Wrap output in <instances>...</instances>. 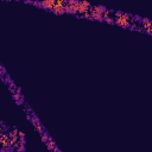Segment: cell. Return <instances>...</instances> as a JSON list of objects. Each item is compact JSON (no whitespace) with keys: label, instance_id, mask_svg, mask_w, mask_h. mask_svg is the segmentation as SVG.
I'll return each mask as SVG.
<instances>
[{"label":"cell","instance_id":"6da1fadb","mask_svg":"<svg viewBox=\"0 0 152 152\" xmlns=\"http://www.w3.org/2000/svg\"><path fill=\"white\" fill-rule=\"evenodd\" d=\"M131 15L125 14V13H117V17L114 18L113 23L117 24L118 26L121 27H131Z\"/></svg>","mask_w":152,"mask_h":152},{"label":"cell","instance_id":"7a4b0ae2","mask_svg":"<svg viewBox=\"0 0 152 152\" xmlns=\"http://www.w3.org/2000/svg\"><path fill=\"white\" fill-rule=\"evenodd\" d=\"M10 146V138L7 134L0 135V147H7Z\"/></svg>","mask_w":152,"mask_h":152}]
</instances>
